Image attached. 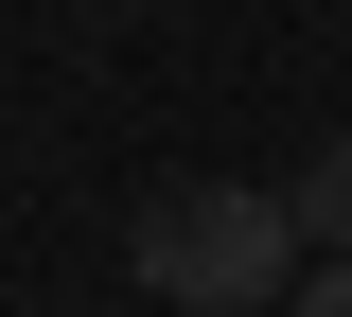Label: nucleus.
Segmentation results:
<instances>
[{"mask_svg": "<svg viewBox=\"0 0 352 317\" xmlns=\"http://www.w3.org/2000/svg\"><path fill=\"white\" fill-rule=\"evenodd\" d=\"M124 265L159 282L176 317H264V300H300V194H264V177H159L124 229Z\"/></svg>", "mask_w": 352, "mask_h": 317, "instance_id": "1", "label": "nucleus"}, {"mask_svg": "<svg viewBox=\"0 0 352 317\" xmlns=\"http://www.w3.org/2000/svg\"><path fill=\"white\" fill-rule=\"evenodd\" d=\"M282 194H300V247H317V265H352V141H317Z\"/></svg>", "mask_w": 352, "mask_h": 317, "instance_id": "2", "label": "nucleus"}, {"mask_svg": "<svg viewBox=\"0 0 352 317\" xmlns=\"http://www.w3.org/2000/svg\"><path fill=\"white\" fill-rule=\"evenodd\" d=\"M282 317H352V265H300V300H282Z\"/></svg>", "mask_w": 352, "mask_h": 317, "instance_id": "3", "label": "nucleus"}]
</instances>
